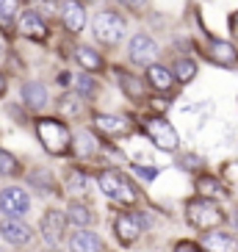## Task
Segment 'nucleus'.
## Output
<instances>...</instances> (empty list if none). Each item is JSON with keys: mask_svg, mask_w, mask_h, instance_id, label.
<instances>
[{"mask_svg": "<svg viewBox=\"0 0 238 252\" xmlns=\"http://www.w3.org/2000/svg\"><path fill=\"white\" fill-rule=\"evenodd\" d=\"M36 136L50 156H67L69 147H72V133H69V127L61 119L39 117L36 119Z\"/></svg>", "mask_w": 238, "mask_h": 252, "instance_id": "1", "label": "nucleus"}, {"mask_svg": "<svg viewBox=\"0 0 238 252\" xmlns=\"http://www.w3.org/2000/svg\"><path fill=\"white\" fill-rule=\"evenodd\" d=\"M100 191H103L108 200L119 202V205H133V202L139 200L133 183L117 169H103L100 172Z\"/></svg>", "mask_w": 238, "mask_h": 252, "instance_id": "2", "label": "nucleus"}, {"mask_svg": "<svg viewBox=\"0 0 238 252\" xmlns=\"http://www.w3.org/2000/svg\"><path fill=\"white\" fill-rule=\"evenodd\" d=\"M186 219L200 230H213L224 222V214L222 208L216 205L213 200L208 197H197V200H188L186 202Z\"/></svg>", "mask_w": 238, "mask_h": 252, "instance_id": "3", "label": "nucleus"}, {"mask_svg": "<svg viewBox=\"0 0 238 252\" xmlns=\"http://www.w3.org/2000/svg\"><path fill=\"white\" fill-rule=\"evenodd\" d=\"M144 133L149 136V141L155 144V147L166 150V153H175L180 147V136L178 130L166 122L164 117H149L144 119Z\"/></svg>", "mask_w": 238, "mask_h": 252, "instance_id": "4", "label": "nucleus"}, {"mask_svg": "<svg viewBox=\"0 0 238 252\" xmlns=\"http://www.w3.org/2000/svg\"><path fill=\"white\" fill-rule=\"evenodd\" d=\"M30 208V197L20 186H6L0 191V214L6 219H23Z\"/></svg>", "mask_w": 238, "mask_h": 252, "instance_id": "5", "label": "nucleus"}, {"mask_svg": "<svg viewBox=\"0 0 238 252\" xmlns=\"http://www.w3.org/2000/svg\"><path fill=\"white\" fill-rule=\"evenodd\" d=\"M94 36L103 45H117L119 39L125 36V20L117 11H100L94 20Z\"/></svg>", "mask_w": 238, "mask_h": 252, "instance_id": "6", "label": "nucleus"}, {"mask_svg": "<svg viewBox=\"0 0 238 252\" xmlns=\"http://www.w3.org/2000/svg\"><path fill=\"white\" fill-rule=\"evenodd\" d=\"M67 219L69 216H64L59 211V208H50V211H45V216H42V222H39V233H42V238H45L47 244H59L61 238H64V230H67Z\"/></svg>", "mask_w": 238, "mask_h": 252, "instance_id": "7", "label": "nucleus"}, {"mask_svg": "<svg viewBox=\"0 0 238 252\" xmlns=\"http://www.w3.org/2000/svg\"><path fill=\"white\" fill-rule=\"evenodd\" d=\"M158 59V45L152 42V36L147 33H136L130 39V61L133 64H142V67H152Z\"/></svg>", "mask_w": 238, "mask_h": 252, "instance_id": "8", "label": "nucleus"}, {"mask_svg": "<svg viewBox=\"0 0 238 252\" xmlns=\"http://www.w3.org/2000/svg\"><path fill=\"white\" fill-rule=\"evenodd\" d=\"M17 25L23 31V36L33 39V42H45L47 39V25L36 8H25L23 14H20V20H17Z\"/></svg>", "mask_w": 238, "mask_h": 252, "instance_id": "9", "label": "nucleus"}, {"mask_svg": "<svg viewBox=\"0 0 238 252\" xmlns=\"http://www.w3.org/2000/svg\"><path fill=\"white\" fill-rule=\"evenodd\" d=\"M114 233H117L119 244H133L142 236V219L136 214H119L117 222H114Z\"/></svg>", "mask_w": 238, "mask_h": 252, "instance_id": "10", "label": "nucleus"}, {"mask_svg": "<svg viewBox=\"0 0 238 252\" xmlns=\"http://www.w3.org/2000/svg\"><path fill=\"white\" fill-rule=\"evenodd\" d=\"M61 23L69 33H81L86 25V11H83L81 0H61Z\"/></svg>", "mask_w": 238, "mask_h": 252, "instance_id": "11", "label": "nucleus"}, {"mask_svg": "<svg viewBox=\"0 0 238 252\" xmlns=\"http://www.w3.org/2000/svg\"><path fill=\"white\" fill-rule=\"evenodd\" d=\"M0 236H3L6 244L23 247L30 241V227L23 219H3V222H0Z\"/></svg>", "mask_w": 238, "mask_h": 252, "instance_id": "12", "label": "nucleus"}, {"mask_svg": "<svg viewBox=\"0 0 238 252\" xmlns=\"http://www.w3.org/2000/svg\"><path fill=\"white\" fill-rule=\"evenodd\" d=\"M208 53L210 59L216 64H222V67H236L238 64V50L230 45V42H224V39H216L208 33Z\"/></svg>", "mask_w": 238, "mask_h": 252, "instance_id": "13", "label": "nucleus"}, {"mask_svg": "<svg viewBox=\"0 0 238 252\" xmlns=\"http://www.w3.org/2000/svg\"><path fill=\"white\" fill-rule=\"evenodd\" d=\"M94 127L103 136H125L130 130V122L125 117H111V114H94Z\"/></svg>", "mask_w": 238, "mask_h": 252, "instance_id": "14", "label": "nucleus"}, {"mask_svg": "<svg viewBox=\"0 0 238 252\" xmlns=\"http://www.w3.org/2000/svg\"><path fill=\"white\" fill-rule=\"evenodd\" d=\"M202 244H205V252H238V238L222 230H210Z\"/></svg>", "mask_w": 238, "mask_h": 252, "instance_id": "15", "label": "nucleus"}, {"mask_svg": "<svg viewBox=\"0 0 238 252\" xmlns=\"http://www.w3.org/2000/svg\"><path fill=\"white\" fill-rule=\"evenodd\" d=\"M175 81H178V78H175V72H172V69H166L164 64H152V67H147V83L155 92H172Z\"/></svg>", "mask_w": 238, "mask_h": 252, "instance_id": "16", "label": "nucleus"}, {"mask_svg": "<svg viewBox=\"0 0 238 252\" xmlns=\"http://www.w3.org/2000/svg\"><path fill=\"white\" fill-rule=\"evenodd\" d=\"M103 244L91 230H75V236L69 238V252H100Z\"/></svg>", "mask_w": 238, "mask_h": 252, "instance_id": "17", "label": "nucleus"}, {"mask_svg": "<svg viewBox=\"0 0 238 252\" xmlns=\"http://www.w3.org/2000/svg\"><path fill=\"white\" fill-rule=\"evenodd\" d=\"M23 103L28 105V108H33V111L45 108L47 105V89L42 86V83H36V81H28L23 86Z\"/></svg>", "mask_w": 238, "mask_h": 252, "instance_id": "18", "label": "nucleus"}, {"mask_svg": "<svg viewBox=\"0 0 238 252\" xmlns=\"http://www.w3.org/2000/svg\"><path fill=\"white\" fill-rule=\"evenodd\" d=\"M117 78H119V86L125 92L127 97H133V100H142L144 97V81L142 78H136V75L125 72V69H117Z\"/></svg>", "mask_w": 238, "mask_h": 252, "instance_id": "19", "label": "nucleus"}, {"mask_svg": "<svg viewBox=\"0 0 238 252\" xmlns=\"http://www.w3.org/2000/svg\"><path fill=\"white\" fill-rule=\"evenodd\" d=\"M75 59H78V64H81L83 69H89V72L103 69V59H100V53L91 50V47H78V50H75Z\"/></svg>", "mask_w": 238, "mask_h": 252, "instance_id": "20", "label": "nucleus"}, {"mask_svg": "<svg viewBox=\"0 0 238 252\" xmlns=\"http://www.w3.org/2000/svg\"><path fill=\"white\" fill-rule=\"evenodd\" d=\"M20 0H0V25L3 28H11L14 20H20Z\"/></svg>", "mask_w": 238, "mask_h": 252, "instance_id": "21", "label": "nucleus"}, {"mask_svg": "<svg viewBox=\"0 0 238 252\" xmlns=\"http://www.w3.org/2000/svg\"><path fill=\"white\" fill-rule=\"evenodd\" d=\"M28 183L36 186L42 194L56 191V180H53V175H50V172H45V169H33V172L28 175Z\"/></svg>", "mask_w": 238, "mask_h": 252, "instance_id": "22", "label": "nucleus"}, {"mask_svg": "<svg viewBox=\"0 0 238 252\" xmlns=\"http://www.w3.org/2000/svg\"><path fill=\"white\" fill-rule=\"evenodd\" d=\"M67 214H69V222L78 224V227H86V224H91V219H94L89 205H83V202H72Z\"/></svg>", "mask_w": 238, "mask_h": 252, "instance_id": "23", "label": "nucleus"}, {"mask_svg": "<svg viewBox=\"0 0 238 252\" xmlns=\"http://www.w3.org/2000/svg\"><path fill=\"white\" fill-rule=\"evenodd\" d=\"M172 72H175V78H178L180 83H188V81H194V75H197V64H194L191 59H178Z\"/></svg>", "mask_w": 238, "mask_h": 252, "instance_id": "24", "label": "nucleus"}, {"mask_svg": "<svg viewBox=\"0 0 238 252\" xmlns=\"http://www.w3.org/2000/svg\"><path fill=\"white\" fill-rule=\"evenodd\" d=\"M72 81H75V92H78L81 97H91V94L97 92V81L91 78V75H86V72H83V75H75Z\"/></svg>", "mask_w": 238, "mask_h": 252, "instance_id": "25", "label": "nucleus"}, {"mask_svg": "<svg viewBox=\"0 0 238 252\" xmlns=\"http://www.w3.org/2000/svg\"><path fill=\"white\" fill-rule=\"evenodd\" d=\"M20 172H23L20 169V161H17L11 153H6V150L0 147V175H11V178H14Z\"/></svg>", "mask_w": 238, "mask_h": 252, "instance_id": "26", "label": "nucleus"}, {"mask_svg": "<svg viewBox=\"0 0 238 252\" xmlns=\"http://www.w3.org/2000/svg\"><path fill=\"white\" fill-rule=\"evenodd\" d=\"M197 191H202V197H208V200H210V197H222L224 189L216 183L213 178H200V180H197Z\"/></svg>", "mask_w": 238, "mask_h": 252, "instance_id": "27", "label": "nucleus"}, {"mask_svg": "<svg viewBox=\"0 0 238 252\" xmlns=\"http://www.w3.org/2000/svg\"><path fill=\"white\" fill-rule=\"evenodd\" d=\"M75 147H78V156H91L97 150V141L91 139V133H78L75 136Z\"/></svg>", "mask_w": 238, "mask_h": 252, "instance_id": "28", "label": "nucleus"}, {"mask_svg": "<svg viewBox=\"0 0 238 252\" xmlns=\"http://www.w3.org/2000/svg\"><path fill=\"white\" fill-rule=\"evenodd\" d=\"M67 189H69V191H75V194H81L83 189H86V175H83L81 169L69 172V178H67Z\"/></svg>", "mask_w": 238, "mask_h": 252, "instance_id": "29", "label": "nucleus"}, {"mask_svg": "<svg viewBox=\"0 0 238 252\" xmlns=\"http://www.w3.org/2000/svg\"><path fill=\"white\" fill-rule=\"evenodd\" d=\"M78 108H81V105H78V97H72V94H64V97L59 100V111L67 114V117L78 114Z\"/></svg>", "mask_w": 238, "mask_h": 252, "instance_id": "30", "label": "nucleus"}, {"mask_svg": "<svg viewBox=\"0 0 238 252\" xmlns=\"http://www.w3.org/2000/svg\"><path fill=\"white\" fill-rule=\"evenodd\" d=\"M175 252H202L197 244H191V241H180L178 247H175Z\"/></svg>", "mask_w": 238, "mask_h": 252, "instance_id": "31", "label": "nucleus"}, {"mask_svg": "<svg viewBox=\"0 0 238 252\" xmlns=\"http://www.w3.org/2000/svg\"><path fill=\"white\" fill-rule=\"evenodd\" d=\"M119 3H122V6H127V8H133V11H139L147 0H119Z\"/></svg>", "mask_w": 238, "mask_h": 252, "instance_id": "32", "label": "nucleus"}, {"mask_svg": "<svg viewBox=\"0 0 238 252\" xmlns=\"http://www.w3.org/2000/svg\"><path fill=\"white\" fill-rule=\"evenodd\" d=\"M230 31H233V36L238 39V11H236V14L230 17Z\"/></svg>", "mask_w": 238, "mask_h": 252, "instance_id": "33", "label": "nucleus"}, {"mask_svg": "<svg viewBox=\"0 0 238 252\" xmlns=\"http://www.w3.org/2000/svg\"><path fill=\"white\" fill-rule=\"evenodd\" d=\"M6 92V81H3V75H0V94Z\"/></svg>", "mask_w": 238, "mask_h": 252, "instance_id": "34", "label": "nucleus"}]
</instances>
